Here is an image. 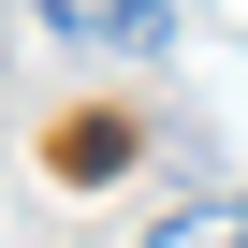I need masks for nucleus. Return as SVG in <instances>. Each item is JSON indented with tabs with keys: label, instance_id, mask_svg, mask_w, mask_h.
<instances>
[{
	"label": "nucleus",
	"instance_id": "obj_1",
	"mask_svg": "<svg viewBox=\"0 0 248 248\" xmlns=\"http://www.w3.org/2000/svg\"><path fill=\"white\" fill-rule=\"evenodd\" d=\"M44 30H73L102 59H161L175 44V0H44Z\"/></svg>",
	"mask_w": 248,
	"mask_h": 248
},
{
	"label": "nucleus",
	"instance_id": "obj_2",
	"mask_svg": "<svg viewBox=\"0 0 248 248\" xmlns=\"http://www.w3.org/2000/svg\"><path fill=\"white\" fill-rule=\"evenodd\" d=\"M146 248H248V190H204V204H175Z\"/></svg>",
	"mask_w": 248,
	"mask_h": 248
}]
</instances>
